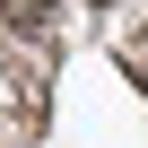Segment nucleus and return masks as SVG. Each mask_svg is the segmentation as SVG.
I'll return each instance as SVG.
<instances>
[{
  "label": "nucleus",
  "instance_id": "obj_1",
  "mask_svg": "<svg viewBox=\"0 0 148 148\" xmlns=\"http://www.w3.org/2000/svg\"><path fill=\"white\" fill-rule=\"evenodd\" d=\"M139 52H148V26H139Z\"/></svg>",
  "mask_w": 148,
  "mask_h": 148
},
{
  "label": "nucleus",
  "instance_id": "obj_2",
  "mask_svg": "<svg viewBox=\"0 0 148 148\" xmlns=\"http://www.w3.org/2000/svg\"><path fill=\"white\" fill-rule=\"evenodd\" d=\"M96 9H105V0H96Z\"/></svg>",
  "mask_w": 148,
  "mask_h": 148
}]
</instances>
